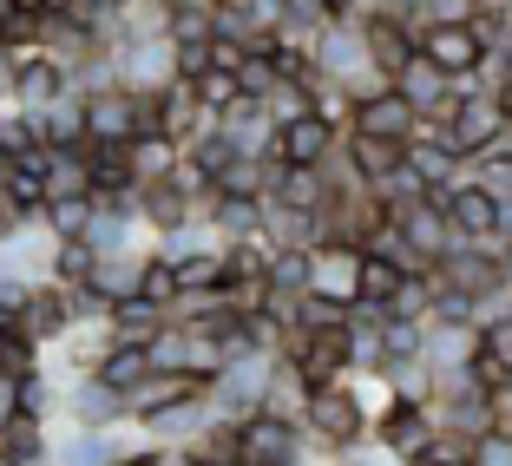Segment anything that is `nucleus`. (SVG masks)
<instances>
[{
    "label": "nucleus",
    "mask_w": 512,
    "mask_h": 466,
    "mask_svg": "<svg viewBox=\"0 0 512 466\" xmlns=\"http://www.w3.org/2000/svg\"><path fill=\"white\" fill-rule=\"evenodd\" d=\"M60 92H66V73L46 60V53H27V60L7 66V106L27 112V119H33V112H46Z\"/></svg>",
    "instance_id": "f8f14e48"
},
{
    "label": "nucleus",
    "mask_w": 512,
    "mask_h": 466,
    "mask_svg": "<svg viewBox=\"0 0 512 466\" xmlns=\"http://www.w3.org/2000/svg\"><path fill=\"white\" fill-rule=\"evenodd\" d=\"M335 145H342V125H329L322 112H296L289 125H276V132H270L276 165H329Z\"/></svg>",
    "instance_id": "1a4fd4ad"
},
{
    "label": "nucleus",
    "mask_w": 512,
    "mask_h": 466,
    "mask_svg": "<svg viewBox=\"0 0 512 466\" xmlns=\"http://www.w3.org/2000/svg\"><path fill=\"white\" fill-rule=\"evenodd\" d=\"M0 7H7V0H0Z\"/></svg>",
    "instance_id": "a19ab883"
},
{
    "label": "nucleus",
    "mask_w": 512,
    "mask_h": 466,
    "mask_svg": "<svg viewBox=\"0 0 512 466\" xmlns=\"http://www.w3.org/2000/svg\"><path fill=\"white\" fill-rule=\"evenodd\" d=\"M106 466H158V447H151V440H145V447L119 453V460H106Z\"/></svg>",
    "instance_id": "f704fd0d"
},
{
    "label": "nucleus",
    "mask_w": 512,
    "mask_h": 466,
    "mask_svg": "<svg viewBox=\"0 0 512 466\" xmlns=\"http://www.w3.org/2000/svg\"><path fill=\"white\" fill-rule=\"evenodd\" d=\"M86 375L99 381V388H112V394L125 401V394H132L138 381L151 375V361H145V348H138V342H106V348H99V361H92Z\"/></svg>",
    "instance_id": "393cba45"
},
{
    "label": "nucleus",
    "mask_w": 512,
    "mask_h": 466,
    "mask_svg": "<svg viewBox=\"0 0 512 466\" xmlns=\"http://www.w3.org/2000/svg\"><path fill=\"white\" fill-rule=\"evenodd\" d=\"M388 86L407 99V112H414V119H440V112L453 106V79L440 73L434 60H421V53H414V60H407L401 73L388 79Z\"/></svg>",
    "instance_id": "2eb2a0df"
},
{
    "label": "nucleus",
    "mask_w": 512,
    "mask_h": 466,
    "mask_svg": "<svg viewBox=\"0 0 512 466\" xmlns=\"http://www.w3.org/2000/svg\"><path fill=\"white\" fill-rule=\"evenodd\" d=\"M322 197H329L322 165H276L263 184V204H276V211H322Z\"/></svg>",
    "instance_id": "dca6fc26"
},
{
    "label": "nucleus",
    "mask_w": 512,
    "mask_h": 466,
    "mask_svg": "<svg viewBox=\"0 0 512 466\" xmlns=\"http://www.w3.org/2000/svg\"><path fill=\"white\" fill-rule=\"evenodd\" d=\"M204 224H211L217 243H237L263 230V197L256 191H211L204 197Z\"/></svg>",
    "instance_id": "f3484780"
},
{
    "label": "nucleus",
    "mask_w": 512,
    "mask_h": 466,
    "mask_svg": "<svg viewBox=\"0 0 512 466\" xmlns=\"http://www.w3.org/2000/svg\"><path fill=\"white\" fill-rule=\"evenodd\" d=\"M184 447V460L191 466H243V453H237V421H217V414H204V421L191 427V434L178 440Z\"/></svg>",
    "instance_id": "b1692460"
},
{
    "label": "nucleus",
    "mask_w": 512,
    "mask_h": 466,
    "mask_svg": "<svg viewBox=\"0 0 512 466\" xmlns=\"http://www.w3.org/2000/svg\"><path fill=\"white\" fill-rule=\"evenodd\" d=\"M0 99H7V60H0Z\"/></svg>",
    "instance_id": "ea45409f"
},
{
    "label": "nucleus",
    "mask_w": 512,
    "mask_h": 466,
    "mask_svg": "<svg viewBox=\"0 0 512 466\" xmlns=\"http://www.w3.org/2000/svg\"><path fill=\"white\" fill-rule=\"evenodd\" d=\"M191 92H197V106H211V112H224L230 99H243L237 73H217V66H204V73H191Z\"/></svg>",
    "instance_id": "7c9ffc66"
},
{
    "label": "nucleus",
    "mask_w": 512,
    "mask_h": 466,
    "mask_svg": "<svg viewBox=\"0 0 512 466\" xmlns=\"http://www.w3.org/2000/svg\"><path fill=\"white\" fill-rule=\"evenodd\" d=\"M237 453H243V466H302V460H309V440H302L296 421H283V414H270V407H256V414L237 421Z\"/></svg>",
    "instance_id": "7ed1b4c3"
},
{
    "label": "nucleus",
    "mask_w": 512,
    "mask_h": 466,
    "mask_svg": "<svg viewBox=\"0 0 512 466\" xmlns=\"http://www.w3.org/2000/svg\"><path fill=\"white\" fill-rule=\"evenodd\" d=\"M335 151H342V165L355 171L362 184H381V178H388L394 165H401V145H394V138H375V132H348V125H342V145H335Z\"/></svg>",
    "instance_id": "5701e85b"
},
{
    "label": "nucleus",
    "mask_w": 512,
    "mask_h": 466,
    "mask_svg": "<svg viewBox=\"0 0 512 466\" xmlns=\"http://www.w3.org/2000/svg\"><path fill=\"white\" fill-rule=\"evenodd\" d=\"M79 158H86V184L99 204H132V158H125V145H79Z\"/></svg>",
    "instance_id": "6ab92c4d"
},
{
    "label": "nucleus",
    "mask_w": 512,
    "mask_h": 466,
    "mask_svg": "<svg viewBox=\"0 0 512 466\" xmlns=\"http://www.w3.org/2000/svg\"><path fill=\"white\" fill-rule=\"evenodd\" d=\"M486 414H493V427H499V434H512V368L493 381V388H486Z\"/></svg>",
    "instance_id": "72a5a7b5"
},
{
    "label": "nucleus",
    "mask_w": 512,
    "mask_h": 466,
    "mask_svg": "<svg viewBox=\"0 0 512 466\" xmlns=\"http://www.w3.org/2000/svg\"><path fill=\"white\" fill-rule=\"evenodd\" d=\"M60 421H73V427H112V421H125V401L112 388H99L92 375H60Z\"/></svg>",
    "instance_id": "4468645a"
},
{
    "label": "nucleus",
    "mask_w": 512,
    "mask_h": 466,
    "mask_svg": "<svg viewBox=\"0 0 512 466\" xmlns=\"http://www.w3.org/2000/svg\"><path fill=\"white\" fill-rule=\"evenodd\" d=\"M355 263H362L355 243H316V250H309V296L348 309V302H355Z\"/></svg>",
    "instance_id": "ddd939ff"
},
{
    "label": "nucleus",
    "mask_w": 512,
    "mask_h": 466,
    "mask_svg": "<svg viewBox=\"0 0 512 466\" xmlns=\"http://www.w3.org/2000/svg\"><path fill=\"white\" fill-rule=\"evenodd\" d=\"M355 33H362V53H368V66H375L381 79H394L407 60H414V27H407L401 14H388L381 0H368V7H355Z\"/></svg>",
    "instance_id": "39448f33"
},
{
    "label": "nucleus",
    "mask_w": 512,
    "mask_h": 466,
    "mask_svg": "<svg viewBox=\"0 0 512 466\" xmlns=\"http://www.w3.org/2000/svg\"><path fill=\"white\" fill-rule=\"evenodd\" d=\"M86 7H92V14H119L125 0H86Z\"/></svg>",
    "instance_id": "58836bf2"
},
{
    "label": "nucleus",
    "mask_w": 512,
    "mask_h": 466,
    "mask_svg": "<svg viewBox=\"0 0 512 466\" xmlns=\"http://www.w3.org/2000/svg\"><path fill=\"white\" fill-rule=\"evenodd\" d=\"M388 224H394V237H401V250H407V263H414V270H434L440 256L460 243V237H453V224H447V211H440V197H414V204H394Z\"/></svg>",
    "instance_id": "f03ea898"
},
{
    "label": "nucleus",
    "mask_w": 512,
    "mask_h": 466,
    "mask_svg": "<svg viewBox=\"0 0 512 466\" xmlns=\"http://www.w3.org/2000/svg\"><path fill=\"white\" fill-rule=\"evenodd\" d=\"M414 53L434 60L447 79H467L486 60V33L473 20H447V27H414Z\"/></svg>",
    "instance_id": "0eeeda50"
},
{
    "label": "nucleus",
    "mask_w": 512,
    "mask_h": 466,
    "mask_svg": "<svg viewBox=\"0 0 512 466\" xmlns=\"http://www.w3.org/2000/svg\"><path fill=\"white\" fill-rule=\"evenodd\" d=\"M79 112H86V145H132L138 138V92H125L119 79L79 92Z\"/></svg>",
    "instance_id": "423d86ee"
},
{
    "label": "nucleus",
    "mask_w": 512,
    "mask_h": 466,
    "mask_svg": "<svg viewBox=\"0 0 512 466\" xmlns=\"http://www.w3.org/2000/svg\"><path fill=\"white\" fill-rule=\"evenodd\" d=\"M151 447H158V466H191V460H184V447H178V440H151Z\"/></svg>",
    "instance_id": "c9c22d12"
},
{
    "label": "nucleus",
    "mask_w": 512,
    "mask_h": 466,
    "mask_svg": "<svg viewBox=\"0 0 512 466\" xmlns=\"http://www.w3.org/2000/svg\"><path fill=\"white\" fill-rule=\"evenodd\" d=\"M125 158H132V184H165L171 171H178V145H171L165 132H138L132 145H125Z\"/></svg>",
    "instance_id": "bb28decb"
},
{
    "label": "nucleus",
    "mask_w": 512,
    "mask_h": 466,
    "mask_svg": "<svg viewBox=\"0 0 512 466\" xmlns=\"http://www.w3.org/2000/svg\"><path fill=\"white\" fill-rule=\"evenodd\" d=\"M329 466H407V460H394L381 440H355V447H342V453H329Z\"/></svg>",
    "instance_id": "473e14b6"
},
{
    "label": "nucleus",
    "mask_w": 512,
    "mask_h": 466,
    "mask_svg": "<svg viewBox=\"0 0 512 466\" xmlns=\"http://www.w3.org/2000/svg\"><path fill=\"white\" fill-rule=\"evenodd\" d=\"M171 276H178V302L224 296V289H230V276H224V243H197V250L171 256Z\"/></svg>",
    "instance_id": "a211bd4d"
},
{
    "label": "nucleus",
    "mask_w": 512,
    "mask_h": 466,
    "mask_svg": "<svg viewBox=\"0 0 512 466\" xmlns=\"http://www.w3.org/2000/svg\"><path fill=\"white\" fill-rule=\"evenodd\" d=\"M467 466H512V434H499V427L473 434V453H467Z\"/></svg>",
    "instance_id": "2f4dec72"
},
{
    "label": "nucleus",
    "mask_w": 512,
    "mask_h": 466,
    "mask_svg": "<svg viewBox=\"0 0 512 466\" xmlns=\"http://www.w3.org/2000/svg\"><path fill=\"white\" fill-rule=\"evenodd\" d=\"M33 138H40L46 151H79V145H86V112H79L73 86H66L46 112H33Z\"/></svg>",
    "instance_id": "4be33fe9"
},
{
    "label": "nucleus",
    "mask_w": 512,
    "mask_h": 466,
    "mask_svg": "<svg viewBox=\"0 0 512 466\" xmlns=\"http://www.w3.org/2000/svg\"><path fill=\"white\" fill-rule=\"evenodd\" d=\"M322 7H329L335 20H348V14H355V7H368V0H322Z\"/></svg>",
    "instance_id": "4c0bfd02"
},
{
    "label": "nucleus",
    "mask_w": 512,
    "mask_h": 466,
    "mask_svg": "<svg viewBox=\"0 0 512 466\" xmlns=\"http://www.w3.org/2000/svg\"><path fill=\"white\" fill-rule=\"evenodd\" d=\"M7 407H14L20 421H60V368H27V375H14L7 381Z\"/></svg>",
    "instance_id": "aec40b11"
},
{
    "label": "nucleus",
    "mask_w": 512,
    "mask_h": 466,
    "mask_svg": "<svg viewBox=\"0 0 512 466\" xmlns=\"http://www.w3.org/2000/svg\"><path fill=\"white\" fill-rule=\"evenodd\" d=\"M0 460L7 466H46L53 460V427L7 414V421H0Z\"/></svg>",
    "instance_id": "a878e982"
},
{
    "label": "nucleus",
    "mask_w": 512,
    "mask_h": 466,
    "mask_svg": "<svg viewBox=\"0 0 512 466\" xmlns=\"http://www.w3.org/2000/svg\"><path fill=\"white\" fill-rule=\"evenodd\" d=\"M132 217L145 224V237H171V230H184V224H197L204 217V197H191V191H178V184H138L132 191Z\"/></svg>",
    "instance_id": "9d476101"
},
{
    "label": "nucleus",
    "mask_w": 512,
    "mask_h": 466,
    "mask_svg": "<svg viewBox=\"0 0 512 466\" xmlns=\"http://www.w3.org/2000/svg\"><path fill=\"white\" fill-rule=\"evenodd\" d=\"M256 106H263V119H270V125H289V119H296V112H309V92H302L296 79H276V86L263 92Z\"/></svg>",
    "instance_id": "c756f323"
},
{
    "label": "nucleus",
    "mask_w": 512,
    "mask_h": 466,
    "mask_svg": "<svg viewBox=\"0 0 512 466\" xmlns=\"http://www.w3.org/2000/svg\"><path fill=\"white\" fill-rule=\"evenodd\" d=\"M158 322H165V309H151L145 296L119 302V309H106V342H138L145 348L151 335H158Z\"/></svg>",
    "instance_id": "cd10ccee"
},
{
    "label": "nucleus",
    "mask_w": 512,
    "mask_h": 466,
    "mask_svg": "<svg viewBox=\"0 0 512 466\" xmlns=\"http://www.w3.org/2000/svg\"><path fill=\"white\" fill-rule=\"evenodd\" d=\"M348 132H375V138H394V145H407V138L421 132V119L407 112V99L394 86H375L368 99H355L348 106Z\"/></svg>",
    "instance_id": "9b49d317"
},
{
    "label": "nucleus",
    "mask_w": 512,
    "mask_h": 466,
    "mask_svg": "<svg viewBox=\"0 0 512 466\" xmlns=\"http://www.w3.org/2000/svg\"><path fill=\"white\" fill-rule=\"evenodd\" d=\"M302 440H309V453H342L355 447V440H368V407L362 394L348 388V381H329V388H309L302 394Z\"/></svg>",
    "instance_id": "f257e3e1"
},
{
    "label": "nucleus",
    "mask_w": 512,
    "mask_h": 466,
    "mask_svg": "<svg viewBox=\"0 0 512 466\" xmlns=\"http://www.w3.org/2000/svg\"><path fill=\"white\" fill-rule=\"evenodd\" d=\"M33 7H40V14H79L86 0H33Z\"/></svg>",
    "instance_id": "e433bc0d"
},
{
    "label": "nucleus",
    "mask_w": 512,
    "mask_h": 466,
    "mask_svg": "<svg viewBox=\"0 0 512 466\" xmlns=\"http://www.w3.org/2000/svg\"><path fill=\"white\" fill-rule=\"evenodd\" d=\"M434 434H440L434 401H401V394H388V401L368 414V440H381L394 460H414V453H421Z\"/></svg>",
    "instance_id": "20e7f679"
},
{
    "label": "nucleus",
    "mask_w": 512,
    "mask_h": 466,
    "mask_svg": "<svg viewBox=\"0 0 512 466\" xmlns=\"http://www.w3.org/2000/svg\"><path fill=\"white\" fill-rule=\"evenodd\" d=\"M33 151H40V138H33V119L0 99V165H14V158H33Z\"/></svg>",
    "instance_id": "c85d7f7f"
},
{
    "label": "nucleus",
    "mask_w": 512,
    "mask_h": 466,
    "mask_svg": "<svg viewBox=\"0 0 512 466\" xmlns=\"http://www.w3.org/2000/svg\"><path fill=\"white\" fill-rule=\"evenodd\" d=\"M73 322H86V316H79L73 289H60V283H33V289H27V302H20V335H27L40 355L60 342Z\"/></svg>",
    "instance_id": "6e6552de"
},
{
    "label": "nucleus",
    "mask_w": 512,
    "mask_h": 466,
    "mask_svg": "<svg viewBox=\"0 0 512 466\" xmlns=\"http://www.w3.org/2000/svg\"><path fill=\"white\" fill-rule=\"evenodd\" d=\"M33 165H40V197H46V204H86V197H92L86 158H79V151H46L40 145Z\"/></svg>",
    "instance_id": "412c9836"
}]
</instances>
